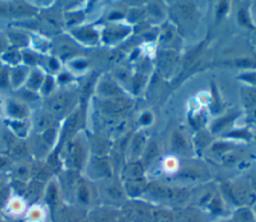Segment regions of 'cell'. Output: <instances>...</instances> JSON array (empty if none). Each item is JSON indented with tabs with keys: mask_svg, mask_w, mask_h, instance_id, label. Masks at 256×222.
Listing matches in <instances>:
<instances>
[{
	"mask_svg": "<svg viewBox=\"0 0 256 222\" xmlns=\"http://www.w3.org/2000/svg\"><path fill=\"white\" fill-rule=\"evenodd\" d=\"M68 103V99L66 96L64 95H61V96H58L51 104V107H52V110L56 113H60L64 110V108L66 107Z\"/></svg>",
	"mask_w": 256,
	"mask_h": 222,
	"instance_id": "6da1fadb",
	"label": "cell"
},
{
	"mask_svg": "<svg viewBox=\"0 0 256 222\" xmlns=\"http://www.w3.org/2000/svg\"><path fill=\"white\" fill-rule=\"evenodd\" d=\"M10 112L12 113V114H14V115H21V114H23V110L21 109V108H19L18 106H16V105H13V104H11L10 105Z\"/></svg>",
	"mask_w": 256,
	"mask_h": 222,
	"instance_id": "7a4b0ae2",
	"label": "cell"
},
{
	"mask_svg": "<svg viewBox=\"0 0 256 222\" xmlns=\"http://www.w3.org/2000/svg\"><path fill=\"white\" fill-rule=\"evenodd\" d=\"M41 82V76L39 75V74H34V76L32 77V79H31V84L34 86V87H36V86H38L39 85V83Z\"/></svg>",
	"mask_w": 256,
	"mask_h": 222,
	"instance_id": "3957f363",
	"label": "cell"
},
{
	"mask_svg": "<svg viewBox=\"0 0 256 222\" xmlns=\"http://www.w3.org/2000/svg\"><path fill=\"white\" fill-rule=\"evenodd\" d=\"M74 123H75V119H70L67 124H66V132L68 131H71L73 128H74Z\"/></svg>",
	"mask_w": 256,
	"mask_h": 222,
	"instance_id": "277c9868",
	"label": "cell"
},
{
	"mask_svg": "<svg viewBox=\"0 0 256 222\" xmlns=\"http://www.w3.org/2000/svg\"><path fill=\"white\" fill-rule=\"evenodd\" d=\"M79 196H80V199L82 201H87V192L85 190V188H82L80 191H79Z\"/></svg>",
	"mask_w": 256,
	"mask_h": 222,
	"instance_id": "5b68a950",
	"label": "cell"
},
{
	"mask_svg": "<svg viewBox=\"0 0 256 222\" xmlns=\"http://www.w3.org/2000/svg\"><path fill=\"white\" fill-rule=\"evenodd\" d=\"M23 75H24V73H23L22 70H17L16 71V73H15V81H16V83H18L22 79Z\"/></svg>",
	"mask_w": 256,
	"mask_h": 222,
	"instance_id": "8992f818",
	"label": "cell"
},
{
	"mask_svg": "<svg viewBox=\"0 0 256 222\" xmlns=\"http://www.w3.org/2000/svg\"><path fill=\"white\" fill-rule=\"evenodd\" d=\"M39 126L41 125V127L45 126V125H48L49 124V120H47V117L46 116H43V117H40L39 119Z\"/></svg>",
	"mask_w": 256,
	"mask_h": 222,
	"instance_id": "52a82bcc",
	"label": "cell"
},
{
	"mask_svg": "<svg viewBox=\"0 0 256 222\" xmlns=\"http://www.w3.org/2000/svg\"><path fill=\"white\" fill-rule=\"evenodd\" d=\"M48 196H49V197H48V199H49V201H50V202H53V201L55 200L56 193H55V190H54V188H53V187L49 190V195H48Z\"/></svg>",
	"mask_w": 256,
	"mask_h": 222,
	"instance_id": "ba28073f",
	"label": "cell"
},
{
	"mask_svg": "<svg viewBox=\"0 0 256 222\" xmlns=\"http://www.w3.org/2000/svg\"><path fill=\"white\" fill-rule=\"evenodd\" d=\"M6 80H7V78H6V73H5V72H2V73L0 74V85H1V86H5V85H6Z\"/></svg>",
	"mask_w": 256,
	"mask_h": 222,
	"instance_id": "9c48e42d",
	"label": "cell"
},
{
	"mask_svg": "<svg viewBox=\"0 0 256 222\" xmlns=\"http://www.w3.org/2000/svg\"><path fill=\"white\" fill-rule=\"evenodd\" d=\"M60 79H61V80H63V79H64V80H66V79H68V76H67V75H62Z\"/></svg>",
	"mask_w": 256,
	"mask_h": 222,
	"instance_id": "30bf717a",
	"label": "cell"
},
{
	"mask_svg": "<svg viewBox=\"0 0 256 222\" xmlns=\"http://www.w3.org/2000/svg\"><path fill=\"white\" fill-rule=\"evenodd\" d=\"M1 45H2V43H1V40H0V48H1Z\"/></svg>",
	"mask_w": 256,
	"mask_h": 222,
	"instance_id": "8fae6325",
	"label": "cell"
}]
</instances>
